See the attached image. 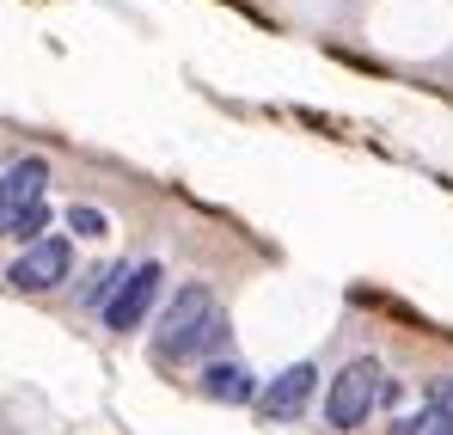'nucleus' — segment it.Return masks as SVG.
Instances as JSON below:
<instances>
[{
  "mask_svg": "<svg viewBox=\"0 0 453 435\" xmlns=\"http://www.w3.org/2000/svg\"><path fill=\"white\" fill-rule=\"evenodd\" d=\"M221 344H226L221 300H215V289H203V283L178 289V294H172V307L159 313V325H153V350H159L165 362H184V356H215Z\"/></svg>",
  "mask_w": 453,
  "mask_h": 435,
  "instance_id": "1",
  "label": "nucleus"
},
{
  "mask_svg": "<svg viewBox=\"0 0 453 435\" xmlns=\"http://www.w3.org/2000/svg\"><path fill=\"white\" fill-rule=\"evenodd\" d=\"M380 380H386V368L374 356L343 362V374H331V392H325V423L331 430H362L380 405Z\"/></svg>",
  "mask_w": 453,
  "mask_h": 435,
  "instance_id": "2",
  "label": "nucleus"
},
{
  "mask_svg": "<svg viewBox=\"0 0 453 435\" xmlns=\"http://www.w3.org/2000/svg\"><path fill=\"white\" fill-rule=\"evenodd\" d=\"M50 203V166L37 159V153H25V159H12L6 172H0V233L6 239H25L31 233V215Z\"/></svg>",
  "mask_w": 453,
  "mask_h": 435,
  "instance_id": "3",
  "label": "nucleus"
},
{
  "mask_svg": "<svg viewBox=\"0 0 453 435\" xmlns=\"http://www.w3.org/2000/svg\"><path fill=\"white\" fill-rule=\"evenodd\" d=\"M68 270H74V252H68V239H37V245H25L19 252V264L6 270V283L19 294H50V289H62L68 283Z\"/></svg>",
  "mask_w": 453,
  "mask_h": 435,
  "instance_id": "4",
  "label": "nucleus"
},
{
  "mask_svg": "<svg viewBox=\"0 0 453 435\" xmlns=\"http://www.w3.org/2000/svg\"><path fill=\"white\" fill-rule=\"evenodd\" d=\"M153 300H159V264H129V270H123V283L111 289V300H104L98 313H104V325H111V331H135V325L148 319Z\"/></svg>",
  "mask_w": 453,
  "mask_h": 435,
  "instance_id": "5",
  "label": "nucleus"
},
{
  "mask_svg": "<svg viewBox=\"0 0 453 435\" xmlns=\"http://www.w3.org/2000/svg\"><path fill=\"white\" fill-rule=\"evenodd\" d=\"M312 386H319V368H312V362H295V368H282L270 386H257V399H251V405H257L270 423H288V417H301V411H306Z\"/></svg>",
  "mask_w": 453,
  "mask_h": 435,
  "instance_id": "6",
  "label": "nucleus"
},
{
  "mask_svg": "<svg viewBox=\"0 0 453 435\" xmlns=\"http://www.w3.org/2000/svg\"><path fill=\"white\" fill-rule=\"evenodd\" d=\"M196 386H203L209 399H221V405H251V399H257L251 368H239V362H209L196 374Z\"/></svg>",
  "mask_w": 453,
  "mask_h": 435,
  "instance_id": "7",
  "label": "nucleus"
},
{
  "mask_svg": "<svg viewBox=\"0 0 453 435\" xmlns=\"http://www.w3.org/2000/svg\"><path fill=\"white\" fill-rule=\"evenodd\" d=\"M68 227H74L80 239H98V233H111V215H104V209H86V203H80V209H68Z\"/></svg>",
  "mask_w": 453,
  "mask_h": 435,
  "instance_id": "8",
  "label": "nucleus"
},
{
  "mask_svg": "<svg viewBox=\"0 0 453 435\" xmlns=\"http://www.w3.org/2000/svg\"><path fill=\"white\" fill-rule=\"evenodd\" d=\"M429 423H435V411H417V417H398L392 435H429Z\"/></svg>",
  "mask_w": 453,
  "mask_h": 435,
  "instance_id": "9",
  "label": "nucleus"
},
{
  "mask_svg": "<svg viewBox=\"0 0 453 435\" xmlns=\"http://www.w3.org/2000/svg\"><path fill=\"white\" fill-rule=\"evenodd\" d=\"M429 411H448V417H453V380H435V392H429Z\"/></svg>",
  "mask_w": 453,
  "mask_h": 435,
  "instance_id": "10",
  "label": "nucleus"
}]
</instances>
